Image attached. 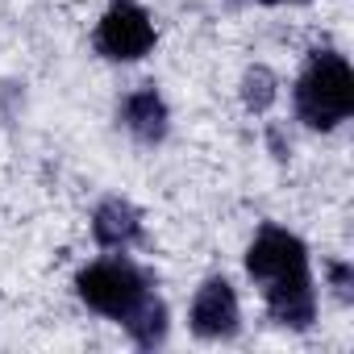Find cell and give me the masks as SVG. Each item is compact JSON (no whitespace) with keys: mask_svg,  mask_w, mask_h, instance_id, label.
Segmentation results:
<instances>
[{"mask_svg":"<svg viewBox=\"0 0 354 354\" xmlns=\"http://www.w3.org/2000/svg\"><path fill=\"white\" fill-rule=\"evenodd\" d=\"M296 117L308 129H337L354 113V71L337 50H313L296 88Z\"/></svg>","mask_w":354,"mask_h":354,"instance_id":"obj_1","label":"cell"},{"mask_svg":"<svg viewBox=\"0 0 354 354\" xmlns=\"http://www.w3.org/2000/svg\"><path fill=\"white\" fill-rule=\"evenodd\" d=\"M75 292L92 313H100L109 321H125L138 308V300L150 292V283L129 259H100L75 275Z\"/></svg>","mask_w":354,"mask_h":354,"instance_id":"obj_2","label":"cell"},{"mask_svg":"<svg viewBox=\"0 0 354 354\" xmlns=\"http://www.w3.org/2000/svg\"><path fill=\"white\" fill-rule=\"evenodd\" d=\"M246 275L254 283H288V279H313L308 271V246L288 234L283 225H263L246 250Z\"/></svg>","mask_w":354,"mask_h":354,"instance_id":"obj_3","label":"cell"},{"mask_svg":"<svg viewBox=\"0 0 354 354\" xmlns=\"http://www.w3.org/2000/svg\"><path fill=\"white\" fill-rule=\"evenodd\" d=\"M96 50L113 63H138L154 50V21L138 0H113L96 26Z\"/></svg>","mask_w":354,"mask_h":354,"instance_id":"obj_4","label":"cell"},{"mask_svg":"<svg viewBox=\"0 0 354 354\" xmlns=\"http://www.w3.org/2000/svg\"><path fill=\"white\" fill-rule=\"evenodd\" d=\"M188 325L205 342H230L242 329V308H238V296H234L230 279L213 275V279L201 283V292L192 300V313H188Z\"/></svg>","mask_w":354,"mask_h":354,"instance_id":"obj_5","label":"cell"},{"mask_svg":"<svg viewBox=\"0 0 354 354\" xmlns=\"http://www.w3.org/2000/svg\"><path fill=\"white\" fill-rule=\"evenodd\" d=\"M263 300H267L271 321L283 325V329H292V333H304V329H313V321H317V292H313V279L267 283V288H263Z\"/></svg>","mask_w":354,"mask_h":354,"instance_id":"obj_6","label":"cell"},{"mask_svg":"<svg viewBox=\"0 0 354 354\" xmlns=\"http://www.w3.org/2000/svg\"><path fill=\"white\" fill-rule=\"evenodd\" d=\"M121 125H125L138 142H146V146H154V142L167 138L171 113H167V100L158 96L154 84H142V88H133V92L121 100Z\"/></svg>","mask_w":354,"mask_h":354,"instance_id":"obj_7","label":"cell"},{"mask_svg":"<svg viewBox=\"0 0 354 354\" xmlns=\"http://www.w3.org/2000/svg\"><path fill=\"white\" fill-rule=\"evenodd\" d=\"M92 238H96L104 250H125V246H133V242L142 238V213H138L129 201L109 196V201H100L96 213H92Z\"/></svg>","mask_w":354,"mask_h":354,"instance_id":"obj_8","label":"cell"},{"mask_svg":"<svg viewBox=\"0 0 354 354\" xmlns=\"http://www.w3.org/2000/svg\"><path fill=\"white\" fill-rule=\"evenodd\" d=\"M125 325V333L142 346V350H154V346H162L167 342V304L154 296V288L138 300V308L121 321Z\"/></svg>","mask_w":354,"mask_h":354,"instance_id":"obj_9","label":"cell"},{"mask_svg":"<svg viewBox=\"0 0 354 354\" xmlns=\"http://www.w3.org/2000/svg\"><path fill=\"white\" fill-rule=\"evenodd\" d=\"M275 96H279V80L271 75V67L254 63V67L242 75V104H246L250 113H267V109L275 104Z\"/></svg>","mask_w":354,"mask_h":354,"instance_id":"obj_10","label":"cell"},{"mask_svg":"<svg viewBox=\"0 0 354 354\" xmlns=\"http://www.w3.org/2000/svg\"><path fill=\"white\" fill-rule=\"evenodd\" d=\"M329 279H333V288H337L342 296H350V283H354V271H350L346 263H329Z\"/></svg>","mask_w":354,"mask_h":354,"instance_id":"obj_11","label":"cell"},{"mask_svg":"<svg viewBox=\"0 0 354 354\" xmlns=\"http://www.w3.org/2000/svg\"><path fill=\"white\" fill-rule=\"evenodd\" d=\"M263 5H283V0H263Z\"/></svg>","mask_w":354,"mask_h":354,"instance_id":"obj_12","label":"cell"}]
</instances>
